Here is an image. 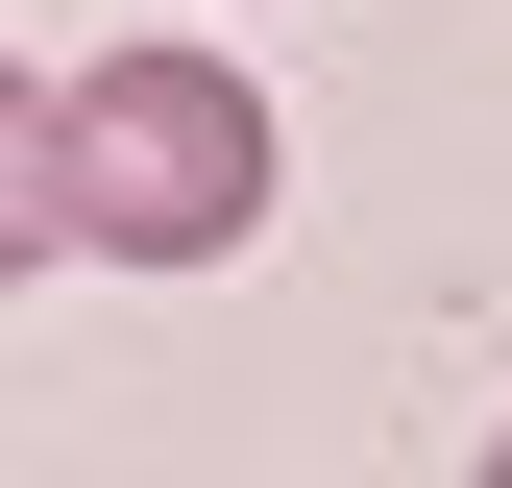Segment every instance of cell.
Instances as JSON below:
<instances>
[{
  "mask_svg": "<svg viewBox=\"0 0 512 488\" xmlns=\"http://www.w3.org/2000/svg\"><path fill=\"white\" fill-rule=\"evenodd\" d=\"M74 98V244L98 269H244L269 244V74L196 25H147V49H98V74H49Z\"/></svg>",
  "mask_w": 512,
  "mask_h": 488,
  "instance_id": "1",
  "label": "cell"
},
{
  "mask_svg": "<svg viewBox=\"0 0 512 488\" xmlns=\"http://www.w3.org/2000/svg\"><path fill=\"white\" fill-rule=\"evenodd\" d=\"M25 269H74V98L0 74V293H25Z\"/></svg>",
  "mask_w": 512,
  "mask_h": 488,
  "instance_id": "2",
  "label": "cell"
},
{
  "mask_svg": "<svg viewBox=\"0 0 512 488\" xmlns=\"http://www.w3.org/2000/svg\"><path fill=\"white\" fill-rule=\"evenodd\" d=\"M488 488H512V440H488Z\"/></svg>",
  "mask_w": 512,
  "mask_h": 488,
  "instance_id": "3",
  "label": "cell"
}]
</instances>
